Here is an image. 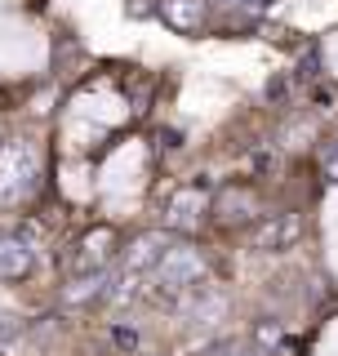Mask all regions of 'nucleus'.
Here are the masks:
<instances>
[{"mask_svg": "<svg viewBox=\"0 0 338 356\" xmlns=\"http://www.w3.org/2000/svg\"><path fill=\"white\" fill-rule=\"evenodd\" d=\"M40 187V147L27 134L0 138V200H22Z\"/></svg>", "mask_w": 338, "mask_h": 356, "instance_id": "nucleus-1", "label": "nucleus"}, {"mask_svg": "<svg viewBox=\"0 0 338 356\" xmlns=\"http://www.w3.org/2000/svg\"><path fill=\"white\" fill-rule=\"evenodd\" d=\"M209 276V263L205 254L196 250V245H169V250L161 254V263L152 267V281H156V294L165 298H183L191 294V289H200Z\"/></svg>", "mask_w": 338, "mask_h": 356, "instance_id": "nucleus-2", "label": "nucleus"}, {"mask_svg": "<svg viewBox=\"0 0 338 356\" xmlns=\"http://www.w3.org/2000/svg\"><path fill=\"white\" fill-rule=\"evenodd\" d=\"M120 259V236L111 222H94L81 236L72 241V259H67V272H107L111 263Z\"/></svg>", "mask_w": 338, "mask_h": 356, "instance_id": "nucleus-3", "label": "nucleus"}, {"mask_svg": "<svg viewBox=\"0 0 338 356\" xmlns=\"http://www.w3.org/2000/svg\"><path fill=\"white\" fill-rule=\"evenodd\" d=\"M250 241H254L258 254H285V250H294V245L303 241V214H294V209H285V214H263V218L254 222Z\"/></svg>", "mask_w": 338, "mask_h": 356, "instance_id": "nucleus-4", "label": "nucleus"}, {"mask_svg": "<svg viewBox=\"0 0 338 356\" xmlns=\"http://www.w3.org/2000/svg\"><path fill=\"white\" fill-rule=\"evenodd\" d=\"M209 209H214L209 187L205 183H187L183 192H174V200L165 205V227L169 232H196Z\"/></svg>", "mask_w": 338, "mask_h": 356, "instance_id": "nucleus-5", "label": "nucleus"}, {"mask_svg": "<svg viewBox=\"0 0 338 356\" xmlns=\"http://www.w3.org/2000/svg\"><path fill=\"white\" fill-rule=\"evenodd\" d=\"M36 272V245L18 232H0V285H22Z\"/></svg>", "mask_w": 338, "mask_h": 356, "instance_id": "nucleus-6", "label": "nucleus"}, {"mask_svg": "<svg viewBox=\"0 0 338 356\" xmlns=\"http://www.w3.org/2000/svg\"><path fill=\"white\" fill-rule=\"evenodd\" d=\"M156 18L178 36H200L209 22V0H156Z\"/></svg>", "mask_w": 338, "mask_h": 356, "instance_id": "nucleus-7", "label": "nucleus"}, {"mask_svg": "<svg viewBox=\"0 0 338 356\" xmlns=\"http://www.w3.org/2000/svg\"><path fill=\"white\" fill-rule=\"evenodd\" d=\"M107 281H111V267H107V272H67L58 303L67 312H72V307H89V303H103Z\"/></svg>", "mask_w": 338, "mask_h": 356, "instance_id": "nucleus-8", "label": "nucleus"}, {"mask_svg": "<svg viewBox=\"0 0 338 356\" xmlns=\"http://www.w3.org/2000/svg\"><path fill=\"white\" fill-rule=\"evenodd\" d=\"M169 250V241H165V232H143V236H134L129 241V250H120V259L116 267H125V272H138V276H147L156 263H161V254Z\"/></svg>", "mask_w": 338, "mask_h": 356, "instance_id": "nucleus-9", "label": "nucleus"}, {"mask_svg": "<svg viewBox=\"0 0 338 356\" xmlns=\"http://www.w3.org/2000/svg\"><path fill=\"white\" fill-rule=\"evenodd\" d=\"M218 222H227V227H236V222H250L258 214V196L250 192V187H223L218 196H214V209H209Z\"/></svg>", "mask_w": 338, "mask_h": 356, "instance_id": "nucleus-10", "label": "nucleus"}, {"mask_svg": "<svg viewBox=\"0 0 338 356\" xmlns=\"http://www.w3.org/2000/svg\"><path fill=\"white\" fill-rule=\"evenodd\" d=\"M205 356H263L258 352V343H245V339H223V343H214V348Z\"/></svg>", "mask_w": 338, "mask_h": 356, "instance_id": "nucleus-11", "label": "nucleus"}, {"mask_svg": "<svg viewBox=\"0 0 338 356\" xmlns=\"http://www.w3.org/2000/svg\"><path fill=\"white\" fill-rule=\"evenodd\" d=\"M18 334H22V321H18V316H9V312H0V352L14 348Z\"/></svg>", "mask_w": 338, "mask_h": 356, "instance_id": "nucleus-12", "label": "nucleus"}, {"mask_svg": "<svg viewBox=\"0 0 338 356\" xmlns=\"http://www.w3.org/2000/svg\"><path fill=\"white\" fill-rule=\"evenodd\" d=\"M280 339H285V334H280L276 321H258V330H254V343H258V348H276Z\"/></svg>", "mask_w": 338, "mask_h": 356, "instance_id": "nucleus-13", "label": "nucleus"}, {"mask_svg": "<svg viewBox=\"0 0 338 356\" xmlns=\"http://www.w3.org/2000/svg\"><path fill=\"white\" fill-rule=\"evenodd\" d=\"M111 339H116V348H125V352H134V348H138V334H134V330H116Z\"/></svg>", "mask_w": 338, "mask_h": 356, "instance_id": "nucleus-14", "label": "nucleus"}, {"mask_svg": "<svg viewBox=\"0 0 338 356\" xmlns=\"http://www.w3.org/2000/svg\"><path fill=\"white\" fill-rule=\"evenodd\" d=\"M325 174H330V183H338V152L330 156V161H325Z\"/></svg>", "mask_w": 338, "mask_h": 356, "instance_id": "nucleus-15", "label": "nucleus"}, {"mask_svg": "<svg viewBox=\"0 0 338 356\" xmlns=\"http://www.w3.org/2000/svg\"><path fill=\"white\" fill-rule=\"evenodd\" d=\"M232 5H241V9H263L267 0H232Z\"/></svg>", "mask_w": 338, "mask_h": 356, "instance_id": "nucleus-16", "label": "nucleus"}]
</instances>
